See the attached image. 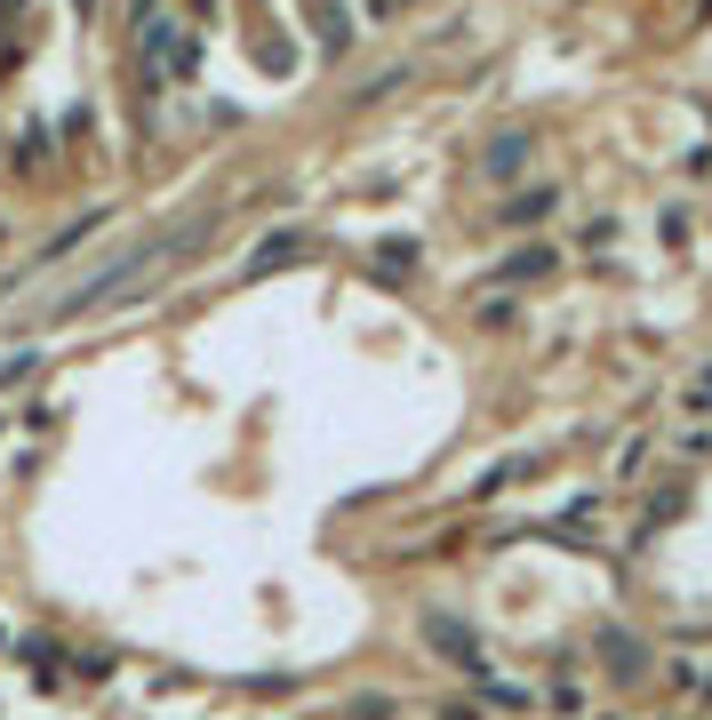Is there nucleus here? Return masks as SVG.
I'll return each mask as SVG.
<instances>
[{
    "instance_id": "obj_10",
    "label": "nucleus",
    "mask_w": 712,
    "mask_h": 720,
    "mask_svg": "<svg viewBox=\"0 0 712 720\" xmlns=\"http://www.w3.org/2000/svg\"><path fill=\"white\" fill-rule=\"evenodd\" d=\"M377 9H409V0H377Z\"/></svg>"
},
{
    "instance_id": "obj_6",
    "label": "nucleus",
    "mask_w": 712,
    "mask_h": 720,
    "mask_svg": "<svg viewBox=\"0 0 712 720\" xmlns=\"http://www.w3.org/2000/svg\"><path fill=\"white\" fill-rule=\"evenodd\" d=\"M553 200H561L553 185H536V192H521V200H513V209H504V225H536V217H545V209H553Z\"/></svg>"
},
{
    "instance_id": "obj_9",
    "label": "nucleus",
    "mask_w": 712,
    "mask_h": 720,
    "mask_svg": "<svg viewBox=\"0 0 712 720\" xmlns=\"http://www.w3.org/2000/svg\"><path fill=\"white\" fill-rule=\"evenodd\" d=\"M440 720H481V712H440Z\"/></svg>"
},
{
    "instance_id": "obj_1",
    "label": "nucleus",
    "mask_w": 712,
    "mask_h": 720,
    "mask_svg": "<svg viewBox=\"0 0 712 720\" xmlns=\"http://www.w3.org/2000/svg\"><path fill=\"white\" fill-rule=\"evenodd\" d=\"M425 648H440V657L464 665V672H481V640H472V625H457L449 608H425Z\"/></svg>"
},
{
    "instance_id": "obj_5",
    "label": "nucleus",
    "mask_w": 712,
    "mask_h": 720,
    "mask_svg": "<svg viewBox=\"0 0 712 720\" xmlns=\"http://www.w3.org/2000/svg\"><path fill=\"white\" fill-rule=\"evenodd\" d=\"M545 272H553V257H545V249H521V257H504V264H496V281L528 289V281H545Z\"/></svg>"
},
{
    "instance_id": "obj_7",
    "label": "nucleus",
    "mask_w": 712,
    "mask_h": 720,
    "mask_svg": "<svg viewBox=\"0 0 712 720\" xmlns=\"http://www.w3.org/2000/svg\"><path fill=\"white\" fill-rule=\"evenodd\" d=\"M321 41H328V49H345V41H353V17L336 9V0H321Z\"/></svg>"
},
{
    "instance_id": "obj_4",
    "label": "nucleus",
    "mask_w": 712,
    "mask_h": 720,
    "mask_svg": "<svg viewBox=\"0 0 712 720\" xmlns=\"http://www.w3.org/2000/svg\"><path fill=\"white\" fill-rule=\"evenodd\" d=\"M528 153H536V145H528V136H496V145H489V160H481V168H489V177H521V160H528Z\"/></svg>"
},
{
    "instance_id": "obj_2",
    "label": "nucleus",
    "mask_w": 712,
    "mask_h": 720,
    "mask_svg": "<svg viewBox=\"0 0 712 720\" xmlns=\"http://www.w3.org/2000/svg\"><path fill=\"white\" fill-rule=\"evenodd\" d=\"M600 657H608V672H617V680H640V672H649V648H640L632 633H617V625H600Z\"/></svg>"
},
{
    "instance_id": "obj_3",
    "label": "nucleus",
    "mask_w": 712,
    "mask_h": 720,
    "mask_svg": "<svg viewBox=\"0 0 712 720\" xmlns=\"http://www.w3.org/2000/svg\"><path fill=\"white\" fill-rule=\"evenodd\" d=\"M304 257V232H273V240H256V257H249V281H264L273 264H296Z\"/></svg>"
},
{
    "instance_id": "obj_8",
    "label": "nucleus",
    "mask_w": 712,
    "mask_h": 720,
    "mask_svg": "<svg viewBox=\"0 0 712 720\" xmlns=\"http://www.w3.org/2000/svg\"><path fill=\"white\" fill-rule=\"evenodd\" d=\"M345 720H392V697H353Z\"/></svg>"
}]
</instances>
